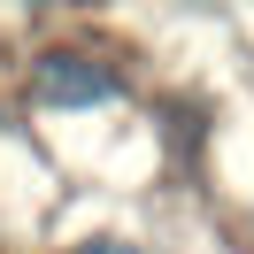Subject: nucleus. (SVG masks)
<instances>
[{
    "label": "nucleus",
    "instance_id": "nucleus-2",
    "mask_svg": "<svg viewBox=\"0 0 254 254\" xmlns=\"http://www.w3.org/2000/svg\"><path fill=\"white\" fill-rule=\"evenodd\" d=\"M69 254H139L131 239H116V231H100V239H85V247H69Z\"/></svg>",
    "mask_w": 254,
    "mask_h": 254
},
{
    "label": "nucleus",
    "instance_id": "nucleus-1",
    "mask_svg": "<svg viewBox=\"0 0 254 254\" xmlns=\"http://www.w3.org/2000/svg\"><path fill=\"white\" fill-rule=\"evenodd\" d=\"M39 100H47V108H100V100H116V77L93 62V54L62 47V54L39 62Z\"/></svg>",
    "mask_w": 254,
    "mask_h": 254
}]
</instances>
